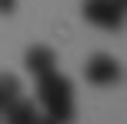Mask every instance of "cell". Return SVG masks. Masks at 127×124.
I'll return each mask as SVG.
<instances>
[{
  "mask_svg": "<svg viewBox=\"0 0 127 124\" xmlns=\"http://www.w3.org/2000/svg\"><path fill=\"white\" fill-rule=\"evenodd\" d=\"M37 101L44 107V118H50L54 124L74 121V84L60 71L37 77Z\"/></svg>",
  "mask_w": 127,
  "mask_h": 124,
  "instance_id": "obj_1",
  "label": "cell"
},
{
  "mask_svg": "<svg viewBox=\"0 0 127 124\" xmlns=\"http://www.w3.org/2000/svg\"><path fill=\"white\" fill-rule=\"evenodd\" d=\"M127 0H84V17L100 30H121Z\"/></svg>",
  "mask_w": 127,
  "mask_h": 124,
  "instance_id": "obj_2",
  "label": "cell"
},
{
  "mask_svg": "<svg viewBox=\"0 0 127 124\" xmlns=\"http://www.w3.org/2000/svg\"><path fill=\"white\" fill-rule=\"evenodd\" d=\"M84 77H87V84L94 87H114L121 84L124 71H121V60L110 57V54H94V57L84 64Z\"/></svg>",
  "mask_w": 127,
  "mask_h": 124,
  "instance_id": "obj_3",
  "label": "cell"
},
{
  "mask_svg": "<svg viewBox=\"0 0 127 124\" xmlns=\"http://www.w3.org/2000/svg\"><path fill=\"white\" fill-rule=\"evenodd\" d=\"M0 121H7V124H40V121H44V114H40V107L33 104V101L17 97L3 114H0Z\"/></svg>",
  "mask_w": 127,
  "mask_h": 124,
  "instance_id": "obj_4",
  "label": "cell"
},
{
  "mask_svg": "<svg viewBox=\"0 0 127 124\" xmlns=\"http://www.w3.org/2000/svg\"><path fill=\"white\" fill-rule=\"evenodd\" d=\"M27 71L33 77H44V74L57 71V57H54L50 47H30L27 50Z\"/></svg>",
  "mask_w": 127,
  "mask_h": 124,
  "instance_id": "obj_5",
  "label": "cell"
},
{
  "mask_svg": "<svg viewBox=\"0 0 127 124\" xmlns=\"http://www.w3.org/2000/svg\"><path fill=\"white\" fill-rule=\"evenodd\" d=\"M20 97V77L17 74H0V114Z\"/></svg>",
  "mask_w": 127,
  "mask_h": 124,
  "instance_id": "obj_6",
  "label": "cell"
},
{
  "mask_svg": "<svg viewBox=\"0 0 127 124\" xmlns=\"http://www.w3.org/2000/svg\"><path fill=\"white\" fill-rule=\"evenodd\" d=\"M13 7H17V0H0V13H13Z\"/></svg>",
  "mask_w": 127,
  "mask_h": 124,
  "instance_id": "obj_7",
  "label": "cell"
},
{
  "mask_svg": "<svg viewBox=\"0 0 127 124\" xmlns=\"http://www.w3.org/2000/svg\"><path fill=\"white\" fill-rule=\"evenodd\" d=\"M40 124H54V121H50V118H44V121H40Z\"/></svg>",
  "mask_w": 127,
  "mask_h": 124,
  "instance_id": "obj_8",
  "label": "cell"
}]
</instances>
